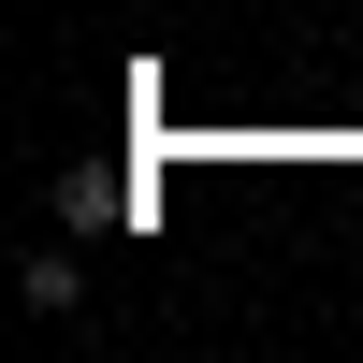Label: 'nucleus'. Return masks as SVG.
<instances>
[{
	"instance_id": "f257e3e1",
	"label": "nucleus",
	"mask_w": 363,
	"mask_h": 363,
	"mask_svg": "<svg viewBox=\"0 0 363 363\" xmlns=\"http://www.w3.org/2000/svg\"><path fill=\"white\" fill-rule=\"evenodd\" d=\"M15 291H29L44 320H73V306H87V262H73V247H44V262H15Z\"/></svg>"
},
{
	"instance_id": "f03ea898",
	"label": "nucleus",
	"mask_w": 363,
	"mask_h": 363,
	"mask_svg": "<svg viewBox=\"0 0 363 363\" xmlns=\"http://www.w3.org/2000/svg\"><path fill=\"white\" fill-rule=\"evenodd\" d=\"M58 218H73V233H116L131 189H116V174H58Z\"/></svg>"
}]
</instances>
